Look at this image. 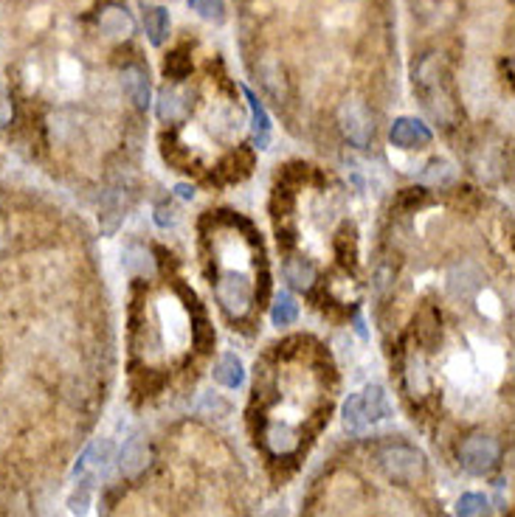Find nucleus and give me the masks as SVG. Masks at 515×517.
Returning a JSON list of instances; mask_svg holds the SVG:
<instances>
[{"label": "nucleus", "mask_w": 515, "mask_h": 517, "mask_svg": "<svg viewBox=\"0 0 515 517\" xmlns=\"http://www.w3.org/2000/svg\"><path fill=\"white\" fill-rule=\"evenodd\" d=\"M380 464H384L389 478H394V481H403V484H414L426 475L423 453H417L414 447H406V445L386 447L384 455H380Z\"/></svg>", "instance_id": "obj_1"}, {"label": "nucleus", "mask_w": 515, "mask_h": 517, "mask_svg": "<svg viewBox=\"0 0 515 517\" xmlns=\"http://www.w3.org/2000/svg\"><path fill=\"white\" fill-rule=\"evenodd\" d=\"M499 455H502V447L495 438L485 436V433H476L470 438H465V445L460 450V458H462V467L470 472V475H485L490 472L495 464H499Z\"/></svg>", "instance_id": "obj_2"}, {"label": "nucleus", "mask_w": 515, "mask_h": 517, "mask_svg": "<svg viewBox=\"0 0 515 517\" xmlns=\"http://www.w3.org/2000/svg\"><path fill=\"white\" fill-rule=\"evenodd\" d=\"M158 313H161L164 338L169 343V349H186L189 340H192V327H189V315L183 313V306L175 298H164Z\"/></svg>", "instance_id": "obj_3"}, {"label": "nucleus", "mask_w": 515, "mask_h": 517, "mask_svg": "<svg viewBox=\"0 0 515 517\" xmlns=\"http://www.w3.org/2000/svg\"><path fill=\"white\" fill-rule=\"evenodd\" d=\"M338 124L343 129V136H347L355 146H367L369 138H372V116L369 110L360 104V102H343L341 110H338Z\"/></svg>", "instance_id": "obj_4"}, {"label": "nucleus", "mask_w": 515, "mask_h": 517, "mask_svg": "<svg viewBox=\"0 0 515 517\" xmlns=\"http://www.w3.org/2000/svg\"><path fill=\"white\" fill-rule=\"evenodd\" d=\"M217 298H220V304L225 306V313L242 315L248 306H251L254 290H251V284H248L242 276L228 273V276L217 284Z\"/></svg>", "instance_id": "obj_5"}, {"label": "nucleus", "mask_w": 515, "mask_h": 517, "mask_svg": "<svg viewBox=\"0 0 515 517\" xmlns=\"http://www.w3.org/2000/svg\"><path fill=\"white\" fill-rule=\"evenodd\" d=\"M389 138L400 149H423V146L431 144V129L423 121L403 116V119H394Z\"/></svg>", "instance_id": "obj_6"}, {"label": "nucleus", "mask_w": 515, "mask_h": 517, "mask_svg": "<svg viewBox=\"0 0 515 517\" xmlns=\"http://www.w3.org/2000/svg\"><path fill=\"white\" fill-rule=\"evenodd\" d=\"M99 31L107 37V40H127V37L136 31V23L127 9L122 6H105L99 12Z\"/></svg>", "instance_id": "obj_7"}, {"label": "nucleus", "mask_w": 515, "mask_h": 517, "mask_svg": "<svg viewBox=\"0 0 515 517\" xmlns=\"http://www.w3.org/2000/svg\"><path fill=\"white\" fill-rule=\"evenodd\" d=\"M186 110H189L186 96H183L175 85L161 88V93H158V104H156V113H158V119H161V121L175 124V121H181V119L186 116Z\"/></svg>", "instance_id": "obj_8"}, {"label": "nucleus", "mask_w": 515, "mask_h": 517, "mask_svg": "<svg viewBox=\"0 0 515 517\" xmlns=\"http://www.w3.org/2000/svg\"><path fill=\"white\" fill-rule=\"evenodd\" d=\"M479 284H482V273H479V267H473V264H456L448 273V293L453 298H465L476 293Z\"/></svg>", "instance_id": "obj_9"}, {"label": "nucleus", "mask_w": 515, "mask_h": 517, "mask_svg": "<svg viewBox=\"0 0 515 517\" xmlns=\"http://www.w3.org/2000/svg\"><path fill=\"white\" fill-rule=\"evenodd\" d=\"M245 99H248V104H251L254 144H257V149H268L271 146V116H268V110H265V104L257 99V93L248 90V88H245Z\"/></svg>", "instance_id": "obj_10"}, {"label": "nucleus", "mask_w": 515, "mask_h": 517, "mask_svg": "<svg viewBox=\"0 0 515 517\" xmlns=\"http://www.w3.org/2000/svg\"><path fill=\"white\" fill-rule=\"evenodd\" d=\"M360 405H364V413L369 419V425L392 416L389 394H386V388H380V386H369L367 391H360Z\"/></svg>", "instance_id": "obj_11"}, {"label": "nucleus", "mask_w": 515, "mask_h": 517, "mask_svg": "<svg viewBox=\"0 0 515 517\" xmlns=\"http://www.w3.org/2000/svg\"><path fill=\"white\" fill-rule=\"evenodd\" d=\"M122 85H124V93H127L139 107H147V104H149V76H147V71H144L141 65L124 68Z\"/></svg>", "instance_id": "obj_12"}, {"label": "nucleus", "mask_w": 515, "mask_h": 517, "mask_svg": "<svg viewBox=\"0 0 515 517\" xmlns=\"http://www.w3.org/2000/svg\"><path fill=\"white\" fill-rule=\"evenodd\" d=\"M215 382L223 388H240L242 382H245V369H242V363L237 354H223L217 360V366H215Z\"/></svg>", "instance_id": "obj_13"}, {"label": "nucleus", "mask_w": 515, "mask_h": 517, "mask_svg": "<svg viewBox=\"0 0 515 517\" xmlns=\"http://www.w3.org/2000/svg\"><path fill=\"white\" fill-rule=\"evenodd\" d=\"M144 29L152 46H164L169 37V12L164 6H149L144 12Z\"/></svg>", "instance_id": "obj_14"}, {"label": "nucleus", "mask_w": 515, "mask_h": 517, "mask_svg": "<svg viewBox=\"0 0 515 517\" xmlns=\"http://www.w3.org/2000/svg\"><path fill=\"white\" fill-rule=\"evenodd\" d=\"M147 458H149V450H147V442L141 436L130 438V442L124 445L122 450V472L127 475H136L147 467Z\"/></svg>", "instance_id": "obj_15"}, {"label": "nucleus", "mask_w": 515, "mask_h": 517, "mask_svg": "<svg viewBox=\"0 0 515 517\" xmlns=\"http://www.w3.org/2000/svg\"><path fill=\"white\" fill-rule=\"evenodd\" d=\"M296 445H299V436H296V430H293L288 422H274V425L268 428V447H271L276 455L291 453Z\"/></svg>", "instance_id": "obj_16"}, {"label": "nucleus", "mask_w": 515, "mask_h": 517, "mask_svg": "<svg viewBox=\"0 0 515 517\" xmlns=\"http://www.w3.org/2000/svg\"><path fill=\"white\" fill-rule=\"evenodd\" d=\"M343 425L352 433H367L369 419L364 413V405H360V394H350V399L343 402Z\"/></svg>", "instance_id": "obj_17"}, {"label": "nucleus", "mask_w": 515, "mask_h": 517, "mask_svg": "<svg viewBox=\"0 0 515 517\" xmlns=\"http://www.w3.org/2000/svg\"><path fill=\"white\" fill-rule=\"evenodd\" d=\"M284 276H288V281H291L293 287L304 290V287H310V284H313V279H316V267H313L308 259L296 256V259L288 262V267H284Z\"/></svg>", "instance_id": "obj_18"}, {"label": "nucleus", "mask_w": 515, "mask_h": 517, "mask_svg": "<svg viewBox=\"0 0 515 517\" xmlns=\"http://www.w3.org/2000/svg\"><path fill=\"white\" fill-rule=\"evenodd\" d=\"M276 327H291V323L299 318V304L291 293H279L276 304H274V313H271Z\"/></svg>", "instance_id": "obj_19"}, {"label": "nucleus", "mask_w": 515, "mask_h": 517, "mask_svg": "<svg viewBox=\"0 0 515 517\" xmlns=\"http://www.w3.org/2000/svg\"><path fill=\"white\" fill-rule=\"evenodd\" d=\"M487 514V497L479 492H468L456 501V517H485Z\"/></svg>", "instance_id": "obj_20"}, {"label": "nucleus", "mask_w": 515, "mask_h": 517, "mask_svg": "<svg viewBox=\"0 0 515 517\" xmlns=\"http://www.w3.org/2000/svg\"><path fill=\"white\" fill-rule=\"evenodd\" d=\"M406 379H409V388L414 396H423L428 388H431V379H428V371L423 366V360L411 357L409 360V371H406Z\"/></svg>", "instance_id": "obj_21"}, {"label": "nucleus", "mask_w": 515, "mask_h": 517, "mask_svg": "<svg viewBox=\"0 0 515 517\" xmlns=\"http://www.w3.org/2000/svg\"><path fill=\"white\" fill-rule=\"evenodd\" d=\"M189 9L208 23H223L225 21V4L223 0H189Z\"/></svg>", "instance_id": "obj_22"}, {"label": "nucleus", "mask_w": 515, "mask_h": 517, "mask_svg": "<svg viewBox=\"0 0 515 517\" xmlns=\"http://www.w3.org/2000/svg\"><path fill=\"white\" fill-rule=\"evenodd\" d=\"M451 377L460 382V386H473L476 382V366H473V360L470 357H453L451 360V366H448Z\"/></svg>", "instance_id": "obj_23"}, {"label": "nucleus", "mask_w": 515, "mask_h": 517, "mask_svg": "<svg viewBox=\"0 0 515 517\" xmlns=\"http://www.w3.org/2000/svg\"><path fill=\"white\" fill-rule=\"evenodd\" d=\"M124 264H127L130 273H141V276L152 273V259H149V254L144 251V247H130Z\"/></svg>", "instance_id": "obj_24"}, {"label": "nucleus", "mask_w": 515, "mask_h": 517, "mask_svg": "<svg viewBox=\"0 0 515 517\" xmlns=\"http://www.w3.org/2000/svg\"><path fill=\"white\" fill-rule=\"evenodd\" d=\"M164 71H166L175 82H181V79H186V73L192 71V63H189V56H186L183 51H175V54H169V56H166Z\"/></svg>", "instance_id": "obj_25"}, {"label": "nucleus", "mask_w": 515, "mask_h": 517, "mask_svg": "<svg viewBox=\"0 0 515 517\" xmlns=\"http://www.w3.org/2000/svg\"><path fill=\"white\" fill-rule=\"evenodd\" d=\"M60 85L65 90H71V93L82 85V68H80V63H73V60H63L60 63Z\"/></svg>", "instance_id": "obj_26"}, {"label": "nucleus", "mask_w": 515, "mask_h": 517, "mask_svg": "<svg viewBox=\"0 0 515 517\" xmlns=\"http://www.w3.org/2000/svg\"><path fill=\"white\" fill-rule=\"evenodd\" d=\"M90 504H93V489H90V481H82V487L71 495V504H68V506H71V512H73V514L85 517V514L90 512Z\"/></svg>", "instance_id": "obj_27"}, {"label": "nucleus", "mask_w": 515, "mask_h": 517, "mask_svg": "<svg viewBox=\"0 0 515 517\" xmlns=\"http://www.w3.org/2000/svg\"><path fill=\"white\" fill-rule=\"evenodd\" d=\"M423 180H426V183H434V186H445V183L453 180V169H451L445 161H436V163H431V166L423 171Z\"/></svg>", "instance_id": "obj_28"}, {"label": "nucleus", "mask_w": 515, "mask_h": 517, "mask_svg": "<svg viewBox=\"0 0 515 517\" xmlns=\"http://www.w3.org/2000/svg\"><path fill=\"white\" fill-rule=\"evenodd\" d=\"M479 310H482L485 315H490V318H499V315H502V306H499V298H495V296H493L490 290L479 296Z\"/></svg>", "instance_id": "obj_29"}, {"label": "nucleus", "mask_w": 515, "mask_h": 517, "mask_svg": "<svg viewBox=\"0 0 515 517\" xmlns=\"http://www.w3.org/2000/svg\"><path fill=\"white\" fill-rule=\"evenodd\" d=\"M156 222L161 225V228H172V225H178V212L172 205H158L156 208Z\"/></svg>", "instance_id": "obj_30"}, {"label": "nucleus", "mask_w": 515, "mask_h": 517, "mask_svg": "<svg viewBox=\"0 0 515 517\" xmlns=\"http://www.w3.org/2000/svg\"><path fill=\"white\" fill-rule=\"evenodd\" d=\"M9 121H12V99H9L6 85L0 82V127H6Z\"/></svg>", "instance_id": "obj_31"}, {"label": "nucleus", "mask_w": 515, "mask_h": 517, "mask_svg": "<svg viewBox=\"0 0 515 517\" xmlns=\"http://www.w3.org/2000/svg\"><path fill=\"white\" fill-rule=\"evenodd\" d=\"M175 191H178V197H183V200H192V197H195V191L189 188V186H178Z\"/></svg>", "instance_id": "obj_32"}]
</instances>
